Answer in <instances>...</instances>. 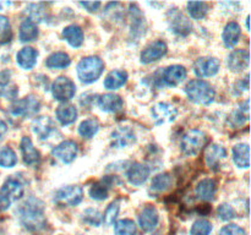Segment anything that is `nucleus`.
<instances>
[{"instance_id":"nucleus-1","label":"nucleus","mask_w":251,"mask_h":235,"mask_svg":"<svg viewBox=\"0 0 251 235\" xmlns=\"http://www.w3.org/2000/svg\"><path fill=\"white\" fill-rule=\"evenodd\" d=\"M19 217L21 224L31 232H38L46 227L43 203L36 197H29L20 206Z\"/></svg>"},{"instance_id":"nucleus-2","label":"nucleus","mask_w":251,"mask_h":235,"mask_svg":"<svg viewBox=\"0 0 251 235\" xmlns=\"http://www.w3.org/2000/svg\"><path fill=\"white\" fill-rule=\"evenodd\" d=\"M185 93L189 99L198 104H211L215 99V90L203 80H193L185 86Z\"/></svg>"},{"instance_id":"nucleus-3","label":"nucleus","mask_w":251,"mask_h":235,"mask_svg":"<svg viewBox=\"0 0 251 235\" xmlns=\"http://www.w3.org/2000/svg\"><path fill=\"white\" fill-rule=\"evenodd\" d=\"M104 70V63L98 56L83 58L77 65V76L82 83H92L100 78Z\"/></svg>"},{"instance_id":"nucleus-4","label":"nucleus","mask_w":251,"mask_h":235,"mask_svg":"<svg viewBox=\"0 0 251 235\" xmlns=\"http://www.w3.org/2000/svg\"><path fill=\"white\" fill-rule=\"evenodd\" d=\"M24 196V186L16 178H9L0 188V212L6 211L12 202Z\"/></svg>"},{"instance_id":"nucleus-5","label":"nucleus","mask_w":251,"mask_h":235,"mask_svg":"<svg viewBox=\"0 0 251 235\" xmlns=\"http://www.w3.org/2000/svg\"><path fill=\"white\" fill-rule=\"evenodd\" d=\"M206 142H207V137L205 132L200 130H190L181 139V151L185 156H195L202 149V147H205Z\"/></svg>"},{"instance_id":"nucleus-6","label":"nucleus","mask_w":251,"mask_h":235,"mask_svg":"<svg viewBox=\"0 0 251 235\" xmlns=\"http://www.w3.org/2000/svg\"><path fill=\"white\" fill-rule=\"evenodd\" d=\"M83 191L80 186L70 185L59 188L54 195V202L59 206H77L82 201Z\"/></svg>"},{"instance_id":"nucleus-7","label":"nucleus","mask_w":251,"mask_h":235,"mask_svg":"<svg viewBox=\"0 0 251 235\" xmlns=\"http://www.w3.org/2000/svg\"><path fill=\"white\" fill-rule=\"evenodd\" d=\"M51 93H53L54 99L59 102H66L74 98L76 93V86L70 78L60 76L51 85Z\"/></svg>"},{"instance_id":"nucleus-8","label":"nucleus","mask_w":251,"mask_h":235,"mask_svg":"<svg viewBox=\"0 0 251 235\" xmlns=\"http://www.w3.org/2000/svg\"><path fill=\"white\" fill-rule=\"evenodd\" d=\"M39 107H41V104H39L38 99L32 97V95H29V97L16 100V102L11 105V114L14 115V117L28 118L37 114L39 110Z\"/></svg>"},{"instance_id":"nucleus-9","label":"nucleus","mask_w":251,"mask_h":235,"mask_svg":"<svg viewBox=\"0 0 251 235\" xmlns=\"http://www.w3.org/2000/svg\"><path fill=\"white\" fill-rule=\"evenodd\" d=\"M32 130L34 134L39 137V140L46 141V140L51 139L54 135H58L59 131L55 126V122L49 117H39L37 118L32 125Z\"/></svg>"},{"instance_id":"nucleus-10","label":"nucleus","mask_w":251,"mask_h":235,"mask_svg":"<svg viewBox=\"0 0 251 235\" xmlns=\"http://www.w3.org/2000/svg\"><path fill=\"white\" fill-rule=\"evenodd\" d=\"M152 118L154 120L156 125L167 124L173 120H176V115H178V110L169 103H157L153 108H152Z\"/></svg>"},{"instance_id":"nucleus-11","label":"nucleus","mask_w":251,"mask_h":235,"mask_svg":"<svg viewBox=\"0 0 251 235\" xmlns=\"http://www.w3.org/2000/svg\"><path fill=\"white\" fill-rule=\"evenodd\" d=\"M78 152V147L77 144L75 143L74 141H63L61 143H59L58 146H55L51 151V154L55 157L56 159H59L63 163L69 164L71 162L75 161L76 156H77Z\"/></svg>"},{"instance_id":"nucleus-12","label":"nucleus","mask_w":251,"mask_h":235,"mask_svg":"<svg viewBox=\"0 0 251 235\" xmlns=\"http://www.w3.org/2000/svg\"><path fill=\"white\" fill-rule=\"evenodd\" d=\"M218 70H220V61L211 56L198 59L194 64V71L199 77H211L215 76Z\"/></svg>"},{"instance_id":"nucleus-13","label":"nucleus","mask_w":251,"mask_h":235,"mask_svg":"<svg viewBox=\"0 0 251 235\" xmlns=\"http://www.w3.org/2000/svg\"><path fill=\"white\" fill-rule=\"evenodd\" d=\"M186 69L181 65H172L161 72V81L164 86H176L185 80Z\"/></svg>"},{"instance_id":"nucleus-14","label":"nucleus","mask_w":251,"mask_h":235,"mask_svg":"<svg viewBox=\"0 0 251 235\" xmlns=\"http://www.w3.org/2000/svg\"><path fill=\"white\" fill-rule=\"evenodd\" d=\"M167 44L163 41H156L147 46L141 53V63L151 64L159 60L167 54Z\"/></svg>"},{"instance_id":"nucleus-15","label":"nucleus","mask_w":251,"mask_h":235,"mask_svg":"<svg viewBox=\"0 0 251 235\" xmlns=\"http://www.w3.org/2000/svg\"><path fill=\"white\" fill-rule=\"evenodd\" d=\"M112 146L114 148H124L129 144L134 143L136 137L135 132L129 126H119L112 132Z\"/></svg>"},{"instance_id":"nucleus-16","label":"nucleus","mask_w":251,"mask_h":235,"mask_svg":"<svg viewBox=\"0 0 251 235\" xmlns=\"http://www.w3.org/2000/svg\"><path fill=\"white\" fill-rule=\"evenodd\" d=\"M250 54L245 49H237L232 51L228 56V68L232 71L239 72V71L245 70L249 66Z\"/></svg>"},{"instance_id":"nucleus-17","label":"nucleus","mask_w":251,"mask_h":235,"mask_svg":"<svg viewBox=\"0 0 251 235\" xmlns=\"http://www.w3.org/2000/svg\"><path fill=\"white\" fill-rule=\"evenodd\" d=\"M158 212L152 206H147L139 215V224L144 232H151L158 224Z\"/></svg>"},{"instance_id":"nucleus-18","label":"nucleus","mask_w":251,"mask_h":235,"mask_svg":"<svg viewBox=\"0 0 251 235\" xmlns=\"http://www.w3.org/2000/svg\"><path fill=\"white\" fill-rule=\"evenodd\" d=\"M21 152H22V157H24V162L25 164L27 165H37L41 161V154L39 152L34 148L33 143H32L31 139L27 136L22 137L21 140Z\"/></svg>"},{"instance_id":"nucleus-19","label":"nucleus","mask_w":251,"mask_h":235,"mask_svg":"<svg viewBox=\"0 0 251 235\" xmlns=\"http://www.w3.org/2000/svg\"><path fill=\"white\" fill-rule=\"evenodd\" d=\"M150 175V169L146 165L140 163H134L129 166L126 171L127 180L130 181V184L132 185H142L145 181L147 180Z\"/></svg>"},{"instance_id":"nucleus-20","label":"nucleus","mask_w":251,"mask_h":235,"mask_svg":"<svg viewBox=\"0 0 251 235\" xmlns=\"http://www.w3.org/2000/svg\"><path fill=\"white\" fill-rule=\"evenodd\" d=\"M227 156V151H226L225 147L220 146V144H211L207 149H206L205 158L206 163L213 170H217L220 163L222 159L226 158Z\"/></svg>"},{"instance_id":"nucleus-21","label":"nucleus","mask_w":251,"mask_h":235,"mask_svg":"<svg viewBox=\"0 0 251 235\" xmlns=\"http://www.w3.org/2000/svg\"><path fill=\"white\" fill-rule=\"evenodd\" d=\"M98 105L103 112L117 113L123 108V99L114 93H107L98 98Z\"/></svg>"},{"instance_id":"nucleus-22","label":"nucleus","mask_w":251,"mask_h":235,"mask_svg":"<svg viewBox=\"0 0 251 235\" xmlns=\"http://www.w3.org/2000/svg\"><path fill=\"white\" fill-rule=\"evenodd\" d=\"M37 56H38V51L36 49L31 48V47H26V48H22L17 53L16 60L17 64L22 69H25V70H31L36 65Z\"/></svg>"},{"instance_id":"nucleus-23","label":"nucleus","mask_w":251,"mask_h":235,"mask_svg":"<svg viewBox=\"0 0 251 235\" xmlns=\"http://www.w3.org/2000/svg\"><path fill=\"white\" fill-rule=\"evenodd\" d=\"M240 34H242V29H240V26L237 24V22L232 21L229 24H227V26L223 29L222 39L225 42V46L227 48H233L235 44L239 42Z\"/></svg>"},{"instance_id":"nucleus-24","label":"nucleus","mask_w":251,"mask_h":235,"mask_svg":"<svg viewBox=\"0 0 251 235\" xmlns=\"http://www.w3.org/2000/svg\"><path fill=\"white\" fill-rule=\"evenodd\" d=\"M171 28L174 33L180 34V36H186L193 29V24L183 14L176 12V15H173L171 20Z\"/></svg>"},{"instance_id":"nucleus-25","label":"nucleus","mask_w":251,"mask_h":235,"mask_svg":"<svg viewBox=\"0 0 251 235\" xmlns=\"http://www.w3.org/2000/svg\"><path fill=\"white\" fill-rule=\"evenodd\" d=\"M217 186L212 179H203L196 186V196L203 201H210L215 197Z\"/></svg>"},{"instance_id":"nucleus-26","label":"nucleus","mask_w":251,"mask_h":235,"mask_svg":"<svg viewBox=\"0 0 251 235\" xmlns=\"http://www.w3.org/2000/svg\"><path fill=\"white\" fill-rule=\"evenodd\" d=\"M249 144L239 143L233 148V161L239 168H249L250 158H249Z\"/></svg>"},{"instance_id":"nucleus-27","label":"nucleus","mask_w":251,"mask_h":235,"mask_svg":"<svg viewBox=\"0 0 251 235\" xmlns=\"http://www.w3.org/2000/svg\"><path fill=\"white\" fill-rule=\"evenodd\" d=\"M63 37L68 41L74 48H78L83 42V31L81 27L76 26V24H71V26L65 27L63 29Z\"/></svg>"},{"instance_id":"nucleus-28","label":"nucleus","mask_w":251,"mask_h":235,"mask_svg":"<svg viewBox=\"0 0 251 235\" xmlns=\"http://www.w3.org/2000/svg\"><path fill=\"white\" fill-rule=\"evenodd\" d=\"M127 81V73L122 70H114L107 75L104 80V87L107 90H118L124 86Z\"/></svg>"},{"instance_id":"nucleus-29","label":"nucleus","mask_w":251,"mask_h":235,"mask_svg":"<svg viewBox=\"0 0 251 235\" xmlns=\"http://www.w3.org/2000/svg\"><path fill=\"white\" fill-rule=\"evenodd\" d=\"M56 119L58 121L60 122L61 125H70L73 124L74 121L77 118V110L74 105H69V104H64L58 107L56 109Z\"/></svg>"},{"instance_id":"nucleus-30","label":"nucleus","mask_w":251,"mask_h":235,"mask_svg":"<svg viewBox=\"0 0 251 235\" xmlns=\"http://www.w3.org/2000/svg\"><path fill=\"white\" fill-rule=\"evenodd\" d=\"M20 41L21 42H32L38 37V27L36 22L31 21L29 19L22 21L20 26Z\"/></svg>"},{"instance_id":"nucleus-31","label":"nucleus","mask_w":251,"mask_h":235,"mask_svg":"<svg viewBox=\"0 0 251 235\" xmlns=\"http://www.w3.org/2000/svg\"><path fill=\"white\" fill-rule=\"evenodd\" d=\"M70 56L63 51H58L48 56L46 60V66L48 69H65L70 65Z\"/></svg>"},{"instance_id":"nucleus-32","label":"nucleus","mask_w":251,"mask_h":235,"mask_svg":"<svg viewBox=\"0 0 251 235\" xmlns=\"http://www.w3.org/2000/svg\"><path fill=\"white\" fill-rule=\"evenodd\" d=\"M172 184H173V178L171 176V174H158L152 180L151 188L153 191H156V192H163V191L168 190L171 188Z\"/></svg>"},{"instance_id":"nucleus-33","label":"nucleus","mask_w":251,"mask_h":235,"mask_svg":"<svg viewBox=\"0 0 251 235\" xmlns=\"http://www.w3.org/2000/svg\"><path fill=\"white\" fill-rule=\"evenodd\" d=\"M131 17H132V33L134 36L140 37L145 33V19L136 5H131Z\"/></svg>"},{"instance_id":"nucleus-34","label":"nucleus","mask_w":251,"mask_h":235,"mask_svg":"<svg viewBox=\"0 0 251 235\" xmlns=\"http://www.w3.org/2000/svg\"><path fill=\"white\" fill-rule=\"evenodd\" d=\"M100 130V124H98L97 120L95 119H87L85 121H82L78 126V132L82 137L85 139H91V137L95 136L96 134Z\"/></svg>"},{"instance_id":"nucleus-35","label":"nucleus","mask_w":251,"mask_h":235,"mask_svg":"<svg viewBox=\"0 0 251 235\" xmlns=\"http://www.w3.org/2000/svg\"><path fill=\"white\" fill-rule=\"evenodd\" d=\"M115 235H135L136 225L131 219H120L114 224Z\"/></svg>"},{"instance_id":"nucleus-36","label":"nucleus","mask_w":251,"mask_h":235,"mask_svg":"<svg viewBox=\"0 0 251 235\" xmlns=\"http://www.w3.org/2000/svg\"><path fill=\"white\" fill-rule=\"evenodd\" d=\"M16 163V153L10 147H0V166L12 168Z\"/></svg>"},{"instance_id":"nucleus-37","label":"nucleus","mask_w":251,"mask_h":235,"mask_svg":"<svg viewBox=\"0 0 251 235\" xmlns=\"http://www.w3.org/2000/svg\"><path fill=\"white\" fill-rule=\"evenodd\" d=\"M188 10L189 14L193 19L201 20L206 16L208 11V6L206 2L202 1H190L188 2Z\"/></svg>"},{"instance_id":"nucleus-38","label":"nucleus","mask_w":251,"mask_h":235,"mask_svg":"<svg viewBox=\"0 0 251 235\" xmlns=\"http://www.w3.org/2000/svg\"><path fill=\"white\" fill-rule=\"evenodd\" d=\"M212 224L206 219H198L190 229V235H210Z\"/></svg>"},{"instance_id":"nucleus-39","label":"nucleus","mask_w":251,"mask_h":235,"mask_svg":"<svg viewBox=\"0 0 251 235\" xmlns=\"http://www.w3.org/2000/svg\"><path fill=\"white\" fill-rule=\"evenodd\" d=\"M12 38L11 27L7 17L0 15V44L9 43Z\"/></svg>"},{"instance_id":"nucleus-40","label":"nucleus","mask_w":251,"mask_h":235,"mask_svg":"<svg viewBox=\"0 0 251 235\" xmlns=\"http://www.w3.org/2000/svg\"><path fill=\"white\" fill-rule=\"evenodd\" d=\"M83 220H85L87 224L93 225V227H98V225L102 223V214H100L98 210H95V208H87V210L83 212Z\"/></svg>"},{"instance_id":"nucleus-41","label":"nucleus","mask_w":251,"mask_h":235,"mask_svg":"<svg viewBox=\"0 0 251 235\" xmlns=\"http://www.w3.org/2000/svg\"><path fill=\"white\" fill-rule=\"evenodd\" d=\"M90 196L95 200L102 201L108 197V186L103 183H97L90 188Z\"/></svg>"},{"instance_id":"nucleus-42","label":"nucleus","mask_w":251,"mask_h":235,"mask_svg":"<svg viewBox=\"0 0 251 235\" xmlns=\"http://www.w3.org/2000/svg\"><path fill=\"white\" fill-rule=\"evenodd\" d=\"M118 213H119V203L113 202L110 203L109 207L107 208V211L104 212L102 220L104 222L105 225H112L114 223V220L117 219Z\"/></svg>"},{"instance_id":"nucleus-43","label":"nucleus","mask_w":251,"mask_h":235,"mask_svg":"<svg viewBox=\"0 0 251 235\" xmlns=\"http://www.w3.org/2000/svg\"><path fill=\"white\" fill-rule=\"evenodd\" d=\"M217 214L222 220H229L232 218L237 217V213H235L234 208L230 205H228V203H223V205L218 206Z\"/></svg>"},{"instance_id":"nucleus-44","label":"nucleus","mask_w":251,"mask_h":235,"mask_svg":"<svg viewBox=\"0 0 251 235\" xmlns=\"http://www.w3.org/2000/svg\"><path fill=\"white\" fill-rule=\"evenodd\" d=\"M220 235H247L245 230L237 224H229L220 230Z\"/></svg>"},{"instance_id":"nucleus-45","label":"nucleus","mask_w":251,"mask_h":235,"mask_svg":"<svg viewBox=\"0 0 251 235\" xmlns=\"http://www.w3.org/2000/svg\"><path fill=\"white\" fill-rule=\"evenodd\" d=\"M27 12H28V15L31 16V21L32 20H41L42 19V14H43V9H42V5L41 4H31L28 6V9H27Z\"/></svg>"},{"instance_id":"nucleus-46","label":"nucleus","mask_w":251,"mask_h":235,"mask_svg":"<svg viewBox=\"0 0 251 235\" xmlns=\"http://www.w3.org/2000/svg\"><path fill=\"white\" fill-rule=\"evenodd\" d=\"M80 5L82 7H85L87 11L95 12V11H97L98 7L100 6V1H96V2L95 1H85V2H80Z\"/></svg>"},{"instance_id":"nucleus-47","label":"nucleus","mask_w":251,"mask_h":235,"mask_svg":"<svg viewBox=\"0 0 251 235\" xmlns=\"http://www.w3.org/2000/svg\"><path fill=\"white\" fill-rule=\"evenodd\" d=\"M10 76H11V73H10L9 70L0 71V87H4L9 83Z\"/></svg>"},{"instance_id":"nucleus-48","label":"nucleus","mask_w":251,"mask_h":235,"mask_svg":"<svg viewBox=\"0 0 251 235\" xmlns=\"http://www.w3.org/2000/svg\"><path fill=\"white\" fill-rule=\"evenodd\" d=\"M6 131H7L6 124H5V122L2 121L1 119H0V140H1L2 136H4V135L6 134Z\"/></svg>"},{"instance_id":"nucleus-49","label":"nucleus","mask_w":251,"mask_h":235,"mask_svg":"<svg viewBox=\"0 0 251 235\" xmlns=\"http://www.w3.org/2000/svg\"><path fill=\"white\" fill-rule=\"evenodd\" d=\"M247 28L249 29V16L247 17Z\"/></svg>"},{"instance_id":"nucleus-50","label":"nucleus","mask_w":251,"mask_h":235,"mask_svg":"<svg viewBox=\"0 0 251 235\" xmlns=\"http://www.w3.org/2000/svg\"><path fill=\"white\" fill-rule=\"evenodd\" d=\"M0 235H1V234H0Z\"/></svg>"}]
</instances>
